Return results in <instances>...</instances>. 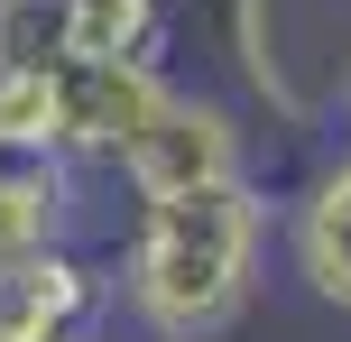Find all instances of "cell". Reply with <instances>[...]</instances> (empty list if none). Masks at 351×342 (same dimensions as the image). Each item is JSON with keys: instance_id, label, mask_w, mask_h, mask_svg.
Instances as JSON below:
<instances>
[{"instance_id": "6", "label": "cell", "mask_w": 351, "mask_h": 342, "mask_svg": "<svg viewBox=\"0 0 351 342\" xmlns=\"http://www.w3.org/2000/svg\"><path fill=\"white\" fill-rule=\"evenodd\" d=\"M287 259H296L305 296H324V306L351 315V158L305 185L296 222H287Z\"/></svg>"}, {"instance_id": "1", "label": "cell", "mask_w": 351, "mask_h": 342, "mask_svg": "<svg viewBox=\"0 0 351 342\" xmlns=\"http://www.w3.org/2000/svg\"><path fill=\"white\" fill-rule=\"evenodd\" d=\"M259 241H268V204L250 176L139 204L111 296H130L148 342H213V333L241 324L250 287H259Z\"/></svg>"}, {"instance_id": "2", "label": "cell", "mask_w": 351, "mask_h": 342, "mask_svg": "<svg viewBox=\"0 0 351 342\" xmlns=\"http://www.w3.org/2000/svg\"><path fill=\"white\" fill-rule=\"evenodd\" d=\"M250 158H241V111L213 102V93H167L158 121L121 148V185L139 204H167V195H204V185H241Z\"/></svg>"}, {"instance_id": "5", "label": "cell", "mask_w": 351, "mask_h": 342, "mask_svg": "<svg viewBox=\"0 0 351 342\" xmlns=\"http://www.w3.org/2000/svg\"><path fill=\"white\" fill-rule=\"evenodd\" d=\"M65 222H74V167L37 148H0V269L65 250Z\"/></svg>"}, {"instance_id": "4", "label": "cell", "mask_w": 351, "mask_h": 342, "mask_svg": "<svg viewBox=\"0 0 351 342\" xmlns=\"http://www.w3.org/2000/svg\"><path fill=\"white\" fill-rule=\"evenodd\" d=\"M102 306H111V278L74 250L0 269V342H93Z\"/></svg>"}, {"instance_id": "7", "label": "cell", "mask_w": 351, "mask_h": 342, "mask_svg": "<svg viewBox=\"0 0 351 342\" xmlns=\"http://www.w3.org/2000/svg\"><path fill=\"white\" fill-rule=\"evenodd\" d=\"M65 65H158L167 0H56Z\"/></svg>"}, {"instance_id": "3", "label": "cell", "mask_w": 351, "mask_h": 342, "mask_svg": "<svg viewBox=\"0 0 351 342\" xmlns=\"http://www.w3.org/2000/svg\"><path fill=\"white\" fill-rule=\"evenodd\" d=\"M158 65H56L47 74V148L65 167H121V148L158 121L167 102Z\"/></svg>"}]
</instances>
